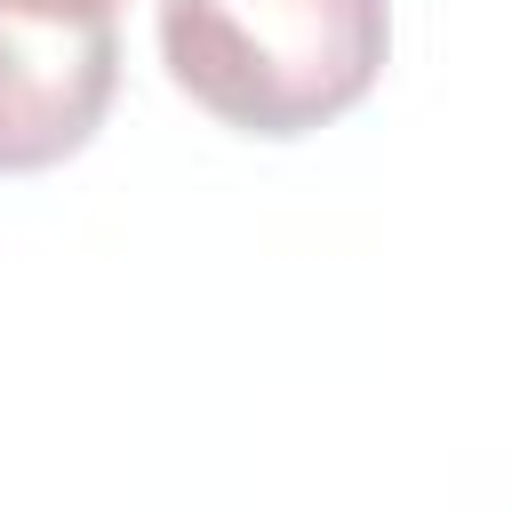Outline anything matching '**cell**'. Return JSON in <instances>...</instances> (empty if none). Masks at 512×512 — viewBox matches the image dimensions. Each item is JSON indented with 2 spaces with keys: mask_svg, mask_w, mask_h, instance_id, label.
Masks as SVG:
<instances>
[{
  "mask_svg": "<svg viewBox=\"0 0 512 512\" xmlns=\"http://www.w3.org/2000/svg\"><path fill=\"white\" fill-rule=\"evenodd\" d=\"M96 8H112V0H96Z\"/></svg>",
  "mask_w": 512,
  "mask_h": 512,
  "instance_id": "obj_3",
  "label": "cell"
},
{
  "mask_svg": "<svg viewBox=\"0 0 512 512\" xmlns=\"http://www.w3.org/2000/svg\"><path fill=\"white\" fill-rule=\"evenodd\" d=\"M384 56V0H160L168 80L240 136H312L344 120Z\"/></svg>",
  "mask_w": 512,
  "mask_h": 512,
  "instance_id": "obj_1",
  "label": "cell"
},
{
  "mask_svg": "<svg viewBox=\"0 0 512 512\" xmlns=\"http://www.w3.org/2000/svg\"><path fill=\"white\" fill-rule=\"evenodd\" d=\"M120 88V32L96 0H0V176L72 160Z\"/></svg>",
  "mask_w": 512,
  "mask_h": 512,
  "instance_id": "obj_2",
  "label": "cell"
}]
</instances>
